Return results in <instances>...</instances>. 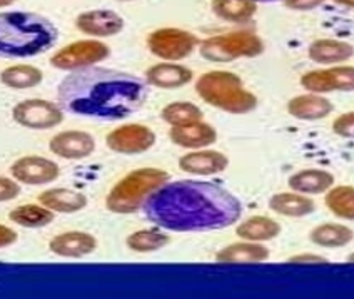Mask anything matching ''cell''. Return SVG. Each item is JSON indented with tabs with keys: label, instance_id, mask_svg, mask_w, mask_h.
<instances>
[{
	"label": "cell",
	"instance_id": "6da1fadb",
	"mask_svg": "<svg viewBox=\"0 0 354 299\" xmlns=\"http://www.w3.org/2000/svg\"><path fill=\"white\" fill-rule=\"evenodd\" d=\"M147 219L176 233L217 231L241 217L239 199L221 185L204 181H174L160 185L144 204Z\"/></svg>",
	"mask_w": 354,
	"mask_h": 299
},
{
	"label": "cell",
	"instance_id": "7a4b0ae2",
	"mask_svg": "<svg viewBox=\"0 0 354 299\" xmlns=\"http://www.w3.org/2000/svg\"><path fill=\"white\" fill-rule=\"evenodd\" d=\"M144 80L126 72L102 67L72 71L57 89L59 106L75 116L95 119H124L147 100Z\"/></svg>",
	"mask_w": 354,
	"mask_h": 299
},
{
	"label": "cell",
	"instance_id": "3957f363",
	"mask_svg": "<svg viewBox=\"0 0 354 299\" xmlns=\"http://www.w3.org/2000/svg\"><path fill=\"white\" fill-rule=\"evenodd\" d=\"M57 35L54 24L32 12L0 14V55L34 57L49 51Z\"/></svg>",
	"mask_w": 354,
	"mask_h": 299
},
{
	"label": "cell",
	"instance_id": "277c9868",
	"mask_svg": "<svg viewBox=\"0 0 354 299\" xmlns=\"http://www.w3.org/2000/svg\"><path fill=\"white\" fill-rule=\"evenodd\" d=\"M196 92L209 106L229 114H248L257 106V97L244 87L243 79L234 72H206L197 79Z\"/></svg>",
	"mask_w": 354,
	"mask_h": 299
},
{
	"label": "cell",
	"instance_id": "5b68a950",
	"mask_svg": "<svg viewBox=\"0 0 354 299\" xmlns=\"http://www.w3.org/2000/svg\"><path fill=\"white\" fill-rule=\"evenodd\" d=\"M169 181V174L158 167H140L129 172L109 192L106 206L115 214H132L144 208L152 192Z\"/></svg>",
	"mask_w": 354,
	"mask_h": 299
},
{
	"label": "cell",
	"instance_id": "8992f818",
	"mask_svg": "<svg viewBox=\"0 0 354 299\" xmlns=\"http://www.w3.org/2000/svg\"><path fill=\"white\" fill-rule=\"evenodd\" d=\"M199 52L209 62L224 64L237 59L257 57L264 52V42L252 32L236 30L203 40Z\"/></svg>",
	"mask_w": 354,
	"mask_h": 299
},
{
	"label": "cell",
	"instance_id": "52a82bcc",
	"mask_svg": "<svg viewBox=\"0 0 354 299\" xmlns=\"http://www.w3.org/2000/svg\"><path fill=\"white\" fill-rule=\"evenodd\" d=\"M199 44V39L191 32L176 29V27H162L149 34L147 47L156 57L166 62H177L189 57Z\"/></svg>",
	"mask_w": 354,
	"mask_h": 299
},
{
	"label": "cell",
	"instance_id": "ba28073f",
	"mask_svg": "<svg viewBox=\"0 0 354 299\" xmlns=\"http://www.w3.org/2000/svg\"><path fill=\"white\" fill-rule=\"evenodd\" d=\"M111 48L100 40H77L62 47L50 57V64L59 71H79L106 60Z\"/></svg>",
	"mask_w": 354,
	"mask_h": 299
},
{
	"label": "cell",
	"instance_id": "9c48e42d",
	"mask_svg": "<svg viewBox=\"0 0 354 299\" xmlns=\"http://www.w3.org/2000/svg\"><path fill=\"white\" fill-rule=\"evenodd\" d=\"M12 117L20 126L44 131V129H52L62 123L64 109L50 100L27 99L14 107Z\"/></svg>",
	"mask_w": 354,
	"mask_h": 299
},
{
	"label": "cell",
	"instance_id": "30bf717a",
	"mask_svg": "<svg viewBox=\"0 0 354 299\" xmlns=\"http://www.w3.org/2000/svg\"><path fill=\"white\" fill-rule=\"evenodd\" d=\"M301 86L313 94L328 92H353L354 91V66H339L309 71L301 78Z\"/></svg>",
	"mask_w": 354,
	"mask_h": 299
},
{
	"label": "cell",
	"instance_id": "8fae6325",
	"mask_svg": "<svg viewBox=\"0 0 354 299\" xmlns=\"http://www.w3.org/2000/svg\"><path fill=\"white\" fill-rule=\"evenodd\" d=\"M106 143L119 154H142L156 144V134L142 124H124L107 136Z\"/></svg>",
	"mask_w": 354,
	"mask_h": 299
},
{
	"label": "cell",
	"instance_id": "7c38bea8",
	"mask_svg": "<svg viewBox=\"0 0 354 299\" xmlns=\"http://www.w3.org/2000/svg\"><path fill=\"white\" fill-rule=\"evenodd\" d=\"M12 177L22 184L44 185L59 177L60 169L54 161L40 156H26L15 161L10 167Z\"/></svg>",
	"mask_w": 354,
	"mask_h": 299
},
{
	"label": "cell",
	"instance_id": "4fadbf2b",
	"mask_svg": "<svg viewBox=\"0 0 354 299\" xmlns=\"http://www.w3.org/2000/svg\"><path fill=\"white\" fill-rule=\"evenodd\" d=\"M49 147L52 154L62 157V159L79 161L94 152L95 141L88 132L66 131L52 137Z\"/></svg>",
	"mask_w": 354,
	"mask_h": 299
},
{
	"label": "cell",
	"instance_id": "5bb4252c",
	"mask_svg": "<svg viewBox=\"0 0 354 299\" xmlns=\"http://www.w3.org/2000/svg\"><path fill=\"white\" fill-rule=\"evenodd\" d=\"M75 27L92 37H111L124 29V19L114 10H87L75 19Z\"/></svg>",
	"mask_w": 354,
	"mask_h": 299
},
{
	"label": "cell",
	"instance_id": "9a60e30c",
	"mask_svg": "<svg viewBox=\"0 0 354 299\" xmlns=\"http://www.w3.org/2000/svg\"><path fill=\"white\" fill-rule=\"evenodd\" d=\"M229 159L226 154L212 149H196L179 159L180 171L197 176H212L226 171Z\"/></svg>",
	"mask_w": 354,
	"mask_h": 299
},
{
	"label": "cell",
	"instance_id": "2e32d148",
	"mask_svg": "<svg viewBox=\"0 0 354 299\" xmlns=\"http://www.w3.org/2000/svg\"><path fill=\"white\" fill-rule=\"evenodd\" d=\"M95 248H97V239L92 234L82 231L57 234L49 242V249L52 253L60 257H71V260L87 256V254L94 253Z\"/></svg>",
	"mask_w": 354,
	"mask_h": 299
},
{
	"label": "cell",
	"instance_id": "e0dca14e",
	"mask_svg": "<svg viewBox=\"0 0 354 299\" xmlns=\"http://www.w3.org/2000/svg\"><path fill=\"white\" fill-rule=\"evenodd\" d=\"M169 137L176 145L184 149H203L212 145L217 141V132L211 124L199 120V123L187 124V126L172 127Z\"/></svg>",
	"mask_w": 354,
	"mask_h": 299
},
{
	"label": "cell",
	"instance_id": "ac0fdd59",
	"mask_svg": "<svg viewBox=\"0 0 354 299\" xmlns=\"http://www.w3.org/2000/svg\"><path fill=\"white\" fill-rule=\"evenodd\" d=\"M194 74L191 69L180 66L176 62H162L149 67L146 72V80L151 86L159 89H177L187 86Z\"/></svg>",
	"mask_w": 354,
	"mask_h": 299
},
{
	"label": "cell",
	"instance_id": "d6986e66",
	"mask_svg": "<svg viewBox=\"0 0 354 299\" xmlns=\"http://www.w3.org/2000/svg\"><path fill=\"white\" fill-rule=\"evenodd\" d=\"M308 55L313 62L321 66L343 64L354 55V47L349 42L336 39H317L308 48Z\"/></svg>",
	"mask_w": 354,
	"mask_h": 299
},
{
	"label": "cell",
	"instance_id": "ffe728a7",
	"mask_svg": "<svg viewBox=\"0 0 354 299\" xmlns=\"http://www.w3.org/2000/svg\"><path fill=\"white\" fill-rule=\"evenodd\" d=\"M288 112L301 120H319L333 112L331 100L321 94H303L292 97L288 102Z\"/></svg>",
	"mask_w": 354,
	"mask_h": 299
},
{
	"label": "cell",
	"instance_id": "44dd1931",
	"mask_svg": "<svg viewBox=\"0 0 354 299\" xmlns=\"http://www.w3.org/2000/svg\"><path fill=\"white\" fill-rule=\"evenodd\" d=\"M333 185H335V176L324 169H304L289 177V188L306 196L324 194Z\"/></svg>",
	"mask_w": 354,
	"mask_h": 299
},
{
	"label": "cell",
	"instance_id": "7402d4cb",
	"mask_svg": "<svg viewBox=\"0 0 354 299\" xmlns=\"http://www.w3.org/2000/svg\"><path fill=\"white\" fill-rule=\"evenodd\" d=\"M39 203L46 206L47 209L54 212L72 214L82 211L87 206V197L82 192L72 191V189L55 188L47 189L39 196Z\"/></svg>",
	"mask_w": 354,
	"mask_h": 299
},
{
	"label": "cell",
	"instance_id": "603a6c76",
	"mask_svg": "<svg viewBox=\"0 0 354 299\" xmlns=\"http://www.w3.org/2000/svg\"><path fill=\"white\" fill-rule=\"evenodd\" d=\"M269 209L279 216L286 217H304L316 209L315 201L306 194L291 191L277 192L269 199Z\"/></svg>",
	"mask_w": 354,
	"mask_h": 299
},
{
	"label": "cell",
	"instance_id": "cb8c5ba5",
	"mask_svg": "<svg viewBox=\"0 0 354 299\" xmlns=\"http://www.w3.org/2000/svg\"><path fill=\"white\" fill-rule=\"evenodd\" d=\"M216 260L219 262H261L269 260V249L254 241L234 242L221 249Z\"/></svg>",
	"mask_w": 354,
	"mask_h": 299
},
{
	"label": "cell",
	"instance_id": "d4e9b609",
	"mask_svg": "<svg viewBox=\"0 0 354 299\" xmlns=\"http://www.w3.org/2000/svg\"><path fill=\"white\" fill-rule=\"evenodd\" d=\"M281 226L272 217L252 216L236 228V234L244 241L263 242L279 236Z\"/></svg>",
	"mask_w": 354,
	"mask_h": 299
},
{
	"label": "cell",
	"instance_id": "484cf974",
	"mask_svg": "<svg viewBox=\"0 0 354 299\" xmlns=\"http://www.w3.org/2000/svg\"><path fill=\"white\" fill-rule=\"evenodd\" d=\"M309 237H311V241L315 242L316 246L335 249L348 246L349 242L354 239V231L344 224L324 222V224L316 226V228L309 233Z\"/></svg>",
	"mask_w": 354,
	"mask_h": 299
},
{
	"label": "cell",
	"instance_id": "4316f807",
	"mask_svg": "<svg viewBox=\"0 0 354 299\" xmlns=\"http://www.w3.org/2000/svg\"><path fill=\"white\" fill-rule=\"evenodd\" d=\"M212 12L227 22L244 24L256 15L257 3L252 0H214Z\"/></svg>",
	"mask_w": 354,
	"mask_h": 299
},
{
	"label": "cell",
	"instance_id": "83f0119b",
	"mask_svg": "<svg viewBox=\"0 0 354 299\" xmlns=\"http://www.w3.org/2000/svg\"><path fill=\"white\" fill-rule=\"evenodd\" d=\"M54 211L47 209L42 204H24L19 208L12 209L9 219L15 224L24 226V228L37 229L50 224L54 221Z\"/></svg>",
	"mask_w": 354,
	"mask_h": 299
},
{
	"label": "cell",
	"instance_id": "f1b7e54d",
	"mask_svg": "<svg viewBox=\"0 0 354 299\" xmlns=\"http://www.w3.org/2000/svg\"><path fill=\"white\" fill-rule=\"evenodd\" d=\"M44 74L42 71L34 66H27V64H19V66L7 67L6 71L0 74V80L3 86L10 89H32L39 86L42 82Z\"/></svg>",
	"mask_w": 354,
	"mask_h": 299
},
{
	"label": "cell",
	"instance_id": "f546056e",
	"mask_svg": "<svg viewBox=\"0 0 354 299\" xmlns=\"http://www.w3.org/2000/svg\"><path fill=\"white\" fill-rule=\"evenodd\" d=\"M326 206L341 219L354 221V185H333L326 192Z\"/></svg>",
	"mask_w": 354,
	"mask_h": 299
},
{
	"label": "cell",
	"instance_id": "4dcf8cb0",
	"mask_svg": "<svg viewBox=\"0 0 354 299\" xmlns=\"http://www.w3.org/2000/svg\"><path fill=\"white\" fill-rule=\"evenodd\" d=\"M164 123H167L171 127L177 126H187V124H194L203 120V111L192 102L186 100H177V102L167 104L160 112Z\"/></svg>",
	"mask_w": 354,
	"mask_h": 299
},
{
	"label": "cell",
	"instance_id": "1f68e13d",
	"mask_svg": "<svg viewBox=\"0 0 354 299\" xmlns=\"http://www.w3.org/2000/svg\"><path fill=\"white\" fill-rule=\"evenodd\" d=\"M127 248L136 253L159 251L169 244V236L160 229H140L127 237Z\"/></svg>",
	"mask_w": 354,
	"mask_h": 299
},
{
	"label": "cell",
	"instance_id": "d6a6232c",
	"mask_svg": "<svg viewBox=\"0 0 354 299\" xmlns=\"http://www.w3.org/2000/svg\"><path fill=\"white\" fill-rule=\"evenodd\" d=\"M333 131L346 139H354V111L344 112L333 123Z\"/></svg>",
	"mask_w": 354,
	"mask_h": 299
},
{
	"label": "cell",
	"instance_id": "836d02e7",
	"mask_svg": "<svg viewBox=\"0 0 354 299\" xmlns=\"http://www.w3.org/2000/svg\"><path fill=\"white\" fill-rule=\"evenodd\" d=\"M19 194H20V188L15 181L9 179V177L0 176V203L14 199V197H17Z\"/></svg>",
	"mask_w": 354,
	"mask_h": 299
},
{
	"label": "cell",
	"instance_id": "e575fe53",
	"mask_svg": "<svg viewBox=\"0 0 354 299\" xmlns=\"http://www.w3.org/2000/svg\"><path fill=\"white\" fill-rule=\"evenodd\" d=\"M323 2L324 0H284L286 7L292 10H311Z\"/></svg>",
	"mask_w": 354,
	"mask_h": 299
},
{
	"label": "cell",
	"instance_id": "d590c367",
	"mask_svg": "<svg viewBox=\"0 0 354 299\" xmlns=\"http://www.w3.org/2000/svg\"><path fill=\"white\" fill-rule=\"evenodd\" d=\"M15 241H17V233L7 226L0 224V248H7V246L14 244Z\"/></svg>",
	"mask_w": 354,
	"mask_h": 299
},
{
	"label": "cell",
	"instance_id": "8d00e7d4",
	"mask_svg": "<svg viewBox=\"0 0 354 299\" xmlns=\"http://www.w3.org/2000/svg\"><path fill=\"white\" fill-rule=\"evenodd\" d=\"M292 262H328L324 257H317L315 254H301V256H296L291 260Z\"/></svg>",
	"mask_w": 354,
	"mask_h": 299
},
{
	"label": "cell",
	"instance_id": "74e56055",
	"mask_svg": "<svg viewBox=\"0 0 354 299\" xmlns=\"http://www.w3.org/2000/svg\"><path fill=\"white\" fill-rule=\"evenodd\" d=\"M333 2L337 3V6L349 7V9H354V0H333Z\"/></svg>",
	"mask_w": 354,
	"mask_h": 299
},
{
	"label": "cell",
	"instance_id": "f35d334b",
	"mask_svg": "<svg viewBox=\"0 0 354 299\" xmlns=\"http://www.w3.org/2000/svg\"><path fill=\"white\" fill-rule=\"evenodd\" d=\"M15 0H0V7H7L10 6V3H14Z\"/></svg>",
	"mask_w": 354,
	"mask_h": 299
},
{
	"label": "cell",
	"instance_id": "ab89813d",
	"mask_svg": "<svg viewBox=\"0 0 354 299\" xmlns=\"http://www.w3.org/2000/svg\"><path fill=\"white\" fill-rule=\"evenodd\" d=\"M348 261H349V262H354V253L351 254V256H349V257H348Z\"/></svg>",
	"mask_w": 354,
	"mask_h": 299
},
{
	"label": "cell",
	"instance_id": "60d3db41",
	"mask_svg": "<svg viewBox=\"0 0 354 299\" xmlns=\"http://www.w3.org/2000/svg\"><path fill=\"white\" fill-rule=\"evenodd\" d=\"M252 2H271V0H252Z\"/></svg>",
	"mask_w": 354,
	"mask_h": 299
},
{
	"label": "cell",
	"instance_id": "b9f144b4",
	"mask_svg": "<svg viewBox=\"0 0 354 299\" xmlns=\"http://www.w3.org/2000/svg\"><path fill=\"white\" fill-rule=\"evenodd\" d=\"M120 2H131V0H120Z\"/></svg>",
	"mask_w": 354,
	"mask_h": 299
}]
</instances>
